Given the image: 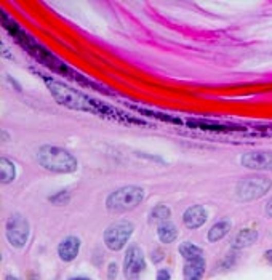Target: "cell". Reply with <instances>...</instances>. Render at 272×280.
Here are the masks:
<instances>
[{
	"label": "cell",
	"instance_id": "6da1fadb",
	"mask_svg": "<svg viewBox=\"0 0 272 280\" xmlns=\"http://www.w3.org/2000/svg\"><path fill=\"white\" fill-rule=\"evenodd\" d=\"M44 80L48 86V90L51 92L53 98L63 106H67L76 111H90V112H96L103 108V106H99L98 102H95L93 99H90L88 96H85L83 93L74 90V88L63 85L58 80H53L48 77H44Z\"/></svg>",
	"mask_w": 272,
	"mask_h": 280
},
{
	"label": "cell",
	"instance_id": "7a4b0ae2",
	"mask_svg": "<svg viewBox=\"0 0 272 280\" xmlns=\"http://www.w3.org/2000/svg\"><path fill=\"white\" fill-rule=\"evenodd\" d=\"M37 162L42 168L55 173H72L77 170L76 157L56 146H42L37 151Z\"/></svg>",
	"mask_w": 272,
	"mask_h": 280
},
{
	"label": "cell",
	"instance_id": "3957f363",
	"mask_svg": "<svg viewBox=\"0 0 272 280\" xmlns=\"http://www.w3.org/2000/svg\"><path fill=\"white\" fill-rule=\"evenodd\" d=\"M144 200V189L139 186H125L111 192L106 199L109 212H128Z\"/></svg>",
	"mask_w": 272,
	"mask_h": 280
},
{
	"label": "cell",
	"instance_id": "277c9868",
	"mask_svg": "<svg viewBox=\"0 0 272 280\" xmlns=\"http://www.w3.org/2000/svg\"><path fill=\"white\" fill-rule=\"evenodd\" d=\"M272 181L266 176H253V178H245L239 181L235 189V197L242 202H251L267 194L270 189Z\"/></svg>",
	"mask_w": 272,
	"mask_h": 280
},
{
	"label": "cell",
	"instance_id": "5b68a950",
	"mask_svg": "<svg viewBox=\"0 0 272 280\" xmlns=\"http://www.w3.org/2000/svg\"><path fill=\"white\" fill-rule=\"evenodd\" d=\"M135 231V226L132 221H117V223L111 224L104 231V243L112 252H120V250L126 245V242L130 240L132 234Z\"/></svg>",
	"mask_w": 272,
	"mask_h": 280
},
{
	"label": "cell",
	"instance_id": "8992f818",
	"mask_svg": "<svg viewBox=\"0 0 272 280\" xmlns=\"http://www.w3.org/2000/svg\"><path fill=\"white\" fill-rule=\"evenodd\" d=\"M5 234H7V240L11 247L24 248L27 240H29V234H31L29 221L20 213L11 215L7 221Z\"/></svg>",
	"mask_w": 272,
	"mask_h": 280
},
{
	"label": "cell",
	"instance_id": "52a82bcc",
	"mask_svg": "<svg viewBox=\"0 0 272 280\" xmlns=\"http://www.w3.org/2000/svg\"><path fill=\"white\" fill-rule=\"evenodd\" d=\"M146 269V258L142 250L138 245H132L126 248V253L123 258V274L126 278H136Z\"/></svg>",
	"mask_w": 272,
	"mask_h": 280
},
{
	"label": "cell",
	"instance_id": "ba28073f",
	"mask_svg": "<svg viewBox=\"0 0 272 280\" xmlns=\"http://www.w3.org/2000/svg\"><path fill=\"white\" fill-rule=\"evenodd\" d=\"M240 164L250 170L272 171V152L270 151H251L240 157Z\"/></svg>",
	"mask_w": 272,
	"mask_h": 280
},
{
	"label": "cell",
	"instance_id": "9c48e42d",
	"mask_svg": "<svg viewBox=\"0 0 272 280\" xmlns=\"http://www.w3.org/2000/svg\"><path fill=\"white\" fill-rule=\"evenodd\" d=\"M79 252H80V239L76 237V235H69V237L61 240L58 245V256L64 262L74 261L79 256Z\"/></svg>",
	"mask_w": 272,
	"mask_h": 280
},
{
	"label": "cell",
	"instance_id": "30bf717a",
	"mask_svg": "<svg viewBox=\"0 0 272 280\" xmlns=\"http://www.w3.org/2000/svg\"><path fill=\"white\" fill-rule=\"evenodd\" d=\"M208 219L207 210L200 205H194V207L188 208L183 215V223L186 227L189 229H198L200 226H204Z\"/></svg>",
	"mask_w": 272,
	"mask_h": 280
},
{
	"label": "cell",
	"instance_id": "8fae6325",
	"mask_svg": "<svg viewBox=\"0 0 272 280\" xmlns=\"http://www.w3.org/2000/svg\"><path fill=\"white\" fill-rule=\"evenodd\" d=\"M258 240V231L256 229H242L235 234V237L231 242V247L234 250H242V248H248Z\"/></svg>",
	"mask_w": 272,
	"mask_h": 280
},
{
	"label": "cell",
	"instance_id": "7c38bea8",
	"mask_svg": "<svg viewBox=\"0 0 272 280\" xmlns=\"http://www.w3.org/2000/svg\"><path fill=\"white\" fill-rule=\"evenodd\" d=\"M205 268H207L205 258L188 261L184 264V269H183L184 280H202V277L205 274Z\"/></svg>",
	"mask_w": 272,
	"mask_h": 280
},
{
	"label": "cell",
	"instance_id": "4fadbf2b",
	"mask_svg": "<svg viewBox=\"0 0 272 280\" xmlns=\"http://www.w3.org/2000/svg\"><path fill=\"white\" fill-rule=\"evenodd\" d=\"M157 235H159V240L162 243H173L178 237V227L170 221H165L157 227Z\"/></svg>",
	"mask_w": 272,
	"mask_h": 280
},
{
	"label": "cell",
	"instance_id": "5bb4252c",
	"mask_svg": "<svg viewBox=\"0 0 272 280\" xmlns=\"http://www.w3.org/2000/svg\"><path fill=\"white\" fill-rule=\"evenodd\" d=\"M231 231V219H221L218 221L216 224H213L208 231V235H207V239L208 242H218L221 240L223 237H226V234Z\"/></svg>",
	"mask_w": 272,
	"mask_h": 280
},
{
	"label": "cell",
	"instance_id": "9a60e30c",
	"mask_svg": "<svg viewBox=\"0 0 272 280\" xmlns=\"http://www.w3.org/2000/svg\"><path fill=\"white\" fill-rule=\"evenodd\" d=\"M179 253L181 256L188 261H195V259H202L204 258V252L202 248L197 247L195 243H191V242H184L179 245Z\"/></svg>",
	"mask_w": 272,
	"mask_h": 280
},
{
	"label": "cell",
	"instance_id": "2e32d148",
	"mask_svg": "<svg viewBox=\"0 0 272 280\" xmlns=\"http://www.w3.org/2000/svg\"><path fill=\"white\" fill-rule=\"evenodd\" d=\"M16 176V168H15V164H13L11 160L2 157L0 159V180H2L4 184H8L15 180Z\"/></svg>",
	"mask_w": 272,
	"mask_h": 280
},
{
	"label": "cell",
	"instance_id": "e0dca14e",
	"mask_svg": "<svg viewBox=\"0 0 272 280\" xmlns=\"http://www.w3.org/2000/svg\"><path fill=\"white\" fill-rule=\"evenodd\" d=\"M171 212H170V207H167V205L160 203V205H155V207L151 210L149 213V221L151 223H165V221H168Z\"/></svg>",
	"mask_w": 272,
	"mask_h": 280
},
{
	"label": "cell",
	"instance_id": "ac0fdd59",
	"mask_svg": "<svg viewBox=\"0 0 272 280\" xmlns=\"http://www.w3.org/2000/svg\"><path fill=\"white\" fill-rule=\"evenodd\" d=\"M69 200H70V192L67 189H63L60 192H56L50 197V202L55 205H66V203H69Z\"/></svg>",
	"mask_w": 272,
	"mask_h": 280
},
{
	"label": "cell",
	"instance_id": "d6986e66",
	"mask_svg": "<svg viewBox=\"0 0 272 280\" xmlns=\"http://www.w3.org/2000/svg\"><path fill=\"white\" fill-rule=\"evenodd\" d=\"M200 128H204V130H229V127H223V125H214V124H208V122H200L198 124Z\"/></svg>",
	"mask_w": 272,
	"mask_h": 280
},
{
	"label": "cell",
	"instance_id": "ffe728a7",
	"mask_svg": "<svg viewBox=\"0 0 272 280\" xmlns=\"http://www.w3.org/2000/svg\"><path fill=\"white\" fill-rule=\"evenodd\" d=\"M117 277V264L116 262H109L107 266V278L109 280H116Z\"/></svg>",
	"mask_w": 272,
	"mask_h": 280
},
{
	"label": "cell",
	"instance_id": "44dd1931",
	"mask_svg": "<svg viewBox=\"0 0 272 280\" xmlns=\"http://www.w3.org/2000/svg\"><path fill=\"white\" fill-rule=\"evenodd\" d=\"M170 278H171V272L168 269H159L155 277V280H170Z\"/></svg>",
	"mask_w": 272,
	"mask_h": 280
},
{
	"label": "cell",
	"instance_id": "7402d4cb",
	"mask_svg": "<svg viewBox=\"0 0 272 280\" xmlns=\"http://www.w3.org/2000/svg\"><path fill=\"white\" fill-rule=\"evenodd\" d=\"M151 258H152V262H160L165 258V255L162 253V250H154L151 253Z\"/></svg>",
	"mask_w": 272,
	"mask_h": 280
},
{
	"label": "cell",
	"instance_id": "603a6c76",
	"mask_svg": "<svg viewBox=\"0 0 272 280\" xmlns=\"http://www.w3.org/2000/svg\"><path fill=\"white\" fill-rule=\"evenodd\" d=\"M266 215L272 218V199L266 203Z\"/></svg>",
	"mask_w": 272,
	"mask_h": 280
},
{
	"label": "cell",
	"instance_id": "cb8c5ba5",
	"mask_svg": "<svg viewBox=\"0 0 272 280\" xmlns=\"http://www.w3.org/2000/svg\"><path fill=\"white\" fill-rule=\"evenodd\" d=\"M264 258H266V261L270 264V266H272V250H267V252L264 253Z\"/></svg>",
	"mask_w": 272,
	"mask_h": 280
},
{
	"label": "cell",
	"instance_id": "d4e9b609",
	"mask_svg": "<svg viewBox=\"0 0 272 280\" xmlns=\"http://www.w3.org/2000/svg\"><path fill=\"white\" fill-rule=\"evenodd\" d=\"M5 280H21L20 277H16V275H11V274H8L7 277H5Z\"/></svg>",
	"mask_w": 272,
	"mask_h": 280
},
{
	"label": "cell",
	"instance_id": "484cf974",
	"mask_svg": "<svg viewBox=\"0 0 272 280\" xmlns=\"http://www.w3.org/2000/svg\"><path fill=\"white\" fill-rule=\"evenodd\" d=\"M69 280H90L88 277H72V278H69Z\"/></svg>",
	"mask_w": 272,
	"mask_h": 280
},
{
	"label": "cell",
	"instance_id": "4316f807",
	"mask_svg": "<svg viewBox=\"0 0 272 280\" xmlns=\"http://www.w3.org/2000/svg\"><path fill=\"white\" fill-rule=\"evenodd\" d=\"M29 280H39V278H37V275H35L34 272H31V274H29Z\"/></svg>",
	"mask_w": 272,
	"mask_h": 280
}]
</instances>
